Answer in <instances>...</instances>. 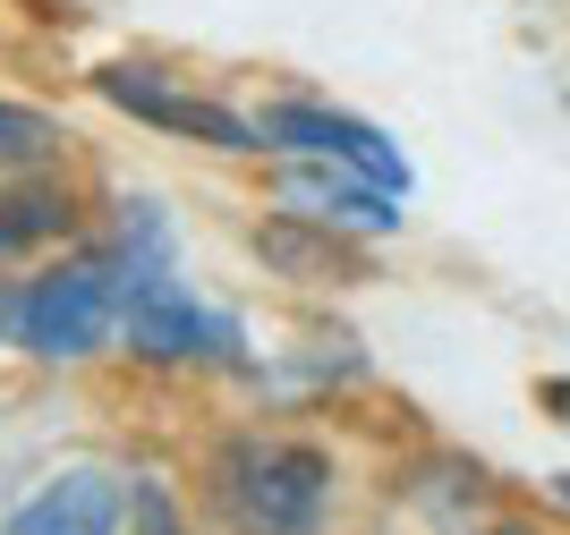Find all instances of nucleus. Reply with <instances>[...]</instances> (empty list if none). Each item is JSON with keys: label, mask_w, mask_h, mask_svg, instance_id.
Returning <instances> with one entry per match:
<instances>
[{"label": "nucleus", "mask_w": 570, "mask_h": 535, "mask_svg": "<svg viewBox=\"0 0 570 535\" xmlns=\"http://www.w3.org/2000/svg\"><path fill=\"white\" fill-rule=\"evenodd\" d=\"M214 502L238 535H315L333 502V459L315 443H230L214 467Z\"/></svg>", "instance_id": "nucleus-1"}, {"label": "nucleus", "mask_w": 570, "mask_h": 535, "mask_svg": "<svg viewBox=\"0 0 570 535\" xmlns=\"http://www.w3.org/2000/svg\"><path fill=\"white\" fill-rule=\"evenodd\" d=\"M119 298L128 280L111 273V256H69L18 298V340L35 357H95L119 331Z\"/></svg>", "instance_id": "nucleus-2"}, {"label": "nucleus", "mask_w": 570, "mask_h": 535, "mask_svg": "<svg viewBox=\"0 0 570 535\" xmlns=\"http://www.w3.org/2000/svg\"><path fill=\"white\" fill-rule=\"evenodd\" d=\"M264 145H282V153H315V162H341V170H366L375 187H409V162L383 145V128L350 111H324V102H273L256 119Z\"/></svg>", "instance_id": "nucleus-3"}, {"label": "nucleus", "mask_w": 570, "mask_h": 535, "mask_svg": "<svg viewBox=\"0 0 570 535\" xmlns=\"http://www.w3.org/2000/svg\"><path fill=\"white\" fill-rule=\"evenodd\" d=\"M119 331H128V349L154 357V366H188V357H222L230 331L205 315V306L163 273H128V298H119Z\"/></svg>", "instance_id": "nucleus-4"}, {"label": "nucleus", "mask_w": 570, "mask_h": 535, "mask_svg": "<svg viewBox=\"0 0 570 535\" xmlns=\"http://www.w3.org/2000/svg\"><path fill=\"white\" fill-rule=\"evenodd\" d=\"M102 93H111L128 119H154V128H179V137H196V145H222V153H256V128L238 111H222V102H205V93H179L170 77H154V69H102Z\"/></svg>", "instance_id": "nucleus-5"}, {"label": "nucleus", "mask_w": 570, "mask_h": 535, "mask_svg": "<svg viewBox=\"0 0 570 535\" xmlns=\"http://www.w3.org/2000/svg\"><path fill=\"white\" fill-rule=\"evenodd\" d=\"M128 502H137V493L119 485L111 467H60L0 535H119Z\"/></svg>", "instance_id": "nucleus-6"}, {"label": "nucleus", "mask_w": 570, "mask_h": 535, "mask_svg": "<svg viewBox=\"0 0 570 535\" xmlns=\"http://www.w3.org/2000/svg\"><path fill=\"white\" fill-rule=\"evenodd\" d=\"M289 205H307L315 221H333V230H392L401 212H392V187H375L366 170H341V162H324V170H289Z\"/></svg>", "instance_id": "nucleus-7"}, {"label": "nucleus", "mask_w": 570, "mask_h": 535, "mask_svg": "<svg viewBox=\"0 0 570 535\" xmlns=\"http://www.w3.org/2000/svg\"><path fill=\"white\" fill-rule=\"evenodd\" d=\"M264 264H282V273L298 280H324V273H357L350 238L333 230V221H315V212H298V221H273V230H256Z\"/></svg>", "instance_id": "nucleus-8"}, {"label": "nucleus", "mask_w": 570, "mask_h": 535, "mask_svg": "<svg viewBox=\"0 0 570 535\" xmlns=\"http://www.w3.org/2000/svg\"><path fill=\"white\" fill-rule=\"evenodd\" d=\"M69 221H77L69 187H0V256L35 247V238H60Z\"/></svg>", "instance_id": "nucleus-9"}, {"label": "nucleus", "mask_w": 570, "mask_h": 535, "mask_svg": "<svg viewBox=\"0 0 570 535\" xmlns=\"http://www.w3.org/2000/svg\"><path fill=\"white\" fill-rule=\"evenodd\" d=\"M60 145H69L60 119L26 111V102H0V170H35V162H51Z\"/></svg>", "instance_id": "nucleus-10"}, {"label": "nucleus", "mask_w": 570, "mask_h": 535, "mask_svg": "<svg viewBox=\"0 0 570 535\" xmlns=\"http://www.w3.org/2000/svg\"><path fill=\"white\" fill-rule=\"evenodd\" d=\"M137 511H145V535H179V527H170V502H163V485H137Z\"/></svg>", "instance_id": "nucleus-11"}, {"label": "nucleus", "mask_w": 570, "mask_h": 535, "mask_svg": "<svg viewBox=\"0 0 570 535\" xmlns=\"http://www.w3.org/2000/svg\"><path fill=\"white\" fill-rule=\"evenodd\" d=\"M18 331V298H9V280H0V340Z\"/></svg>", "instance_id": "nucleus-12"}, {"label": "nucleus", "mask_w": 570, "mask_h": 535, "mask_svg": "<svg viewBox=\"0 0 570 535\" xmlns=\"http://www.w3.org/2000/svg\"><path fill=\"white\" fill-rule=\"evenodd\" d=\"M546 399H553V408H570V383H546Z\"/></svg>", "instance_id": "nucleus-13"}, {"label": "nucleus", "mask_w": 570, "mask_h": 535, "mask_svg": "<svg viewBox=\"0 0 570 535\" xmlns=\"http://www.w3.org/2000/svg\"><path fill=\"white\" fill-rule=\"evenodd\" d=\"M485 535H537V527H520V518H502V527H485Z\"/></svg>", "instance_id": "nucleus-14"}, {"label": "nucleus", "mask_w": 570, "mask_h": 535, "mask_svg": "<svg viewBox=\"0 0 570 535\" xmlns=\"http://www.w3.org/2000/svg\"><path fill=\"white\" fill-rule=\"evenodd\" d=\"M562 493H570V476H562Z\"/></svg>", "instance_id": "nucleus-15"}]
</instances>
